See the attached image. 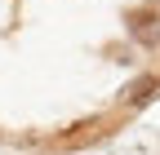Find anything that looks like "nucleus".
Masks as SVG:
<instances>
[{
	"instance_id": "nucleus-1",
	"label": "nucleus",
	"mask_w": 160,
	"mask_h": 155,
	"mask_svg": "<svg viewBox=\"0 0 160 155\" xmlns=\"http://www.w3.org/2000/svg\"><path fill=\"white\" fill-rule=\"evenodd\" d=\"M125 31H129V40H133L138 49L156 53V49H160V9H151V5L129 9V13H125Z\"/></svg>"
},
{
	"instance_id": "nucleus-2",
	"label": "nucleus",
	"mask_w": 160,
	"mask_h": 155,
	"mask_svg": "<svg viewBox=\"0 0 160 155\" xmlns=\"http://www.w3.org/2000/svg\"><path fill=\"white\" fill-rule=\"evenodd\" d=\"M156 93H160V80H156L151 71H147V75H133V80L125 84V93H120V102H125V106H147V102L156 98Z\"/></svg>"
}]
</instances>
